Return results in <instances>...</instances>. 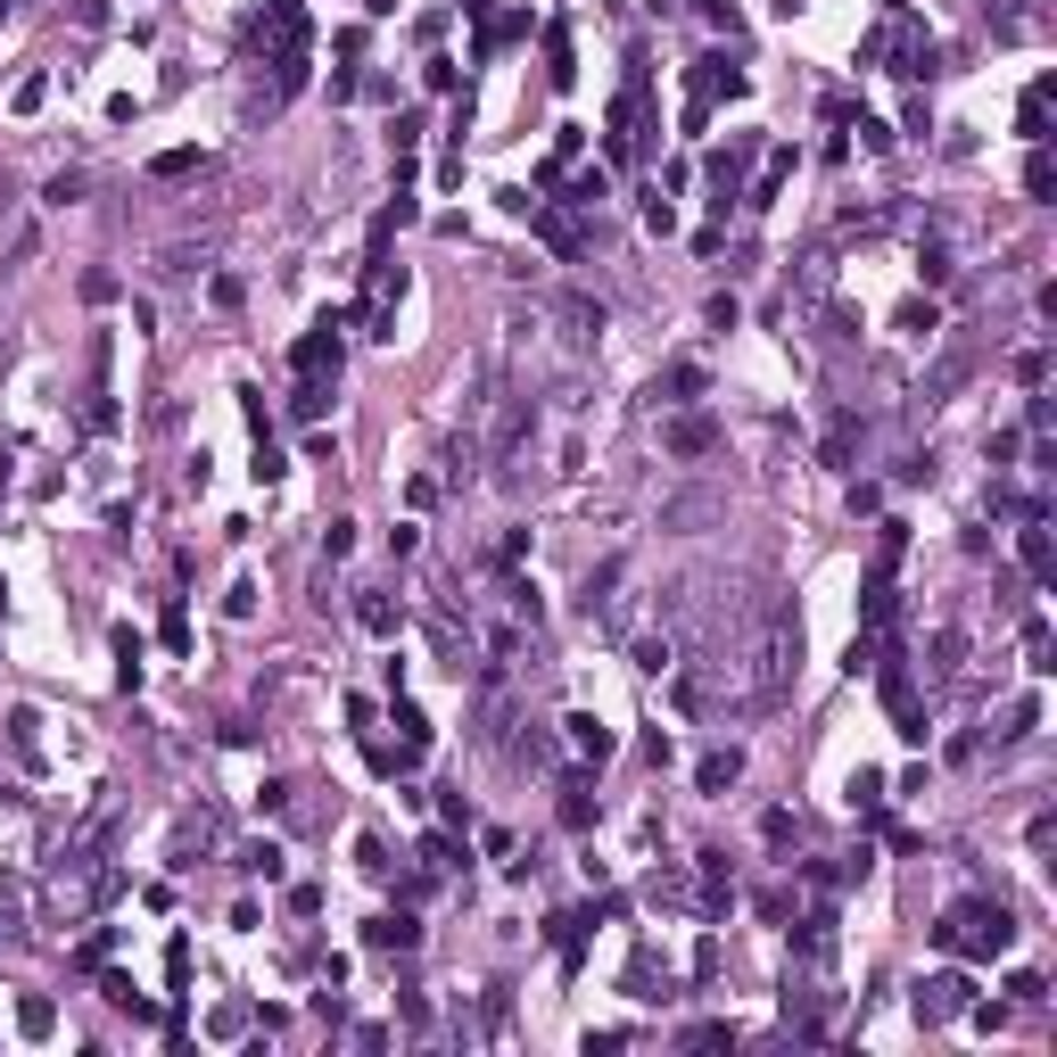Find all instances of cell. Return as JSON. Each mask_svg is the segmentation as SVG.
Returning <instances> with one entry per match:
<instances>
[{"label": "cell", "mask_w": 1057, "mask_h": 1057, "mask_svg": "<svg viewBox=\"0 0 1057 1057\" xmlns=\"http://www.w3.org/2000/svg\"><path fill=\"white\" fill-rule=\"evenodd\" d=\"M933 942H942L950 959H1000V950L1017 942V917H1008L1000 901H959V909L933 926Z\"/></svg>", "instance_id": "obj_1"}, {"label": "cell", "mask_w": 1057, "mask_h": 1057, "mask_svg": "<svg viewBox=\"0 0 1057 1057\" xmlns=\"http://www.w3.org/2000/svg\"><path fill=\"white\" fill-rule=\"evenodd\" d=\"M966 975H926L917 984V1024H950V1017H966Z\"/></svg>", "instance_id": "obj_2"}, {"label": "cell", "mask_w": 1057, "mask_h": 1057, "mask_svg": "<svg viewBox=\"0 0 1057 1057\" xmlns=\"http://www.w3.org/2000/svg\"><path fill=\"white\" fill-rule=\"evenodd\" d=\"M290 364H297V380H306V372H339V315H322L315 331L297 339V348H290Z\"/></svg>", "instance_id": "obj_3"}, {"label": "cell", "mask_w": 1057, "mask_h": 1057, "mask_svg": "<svg viewBox=\"0 0 1057 1057\" xmlns=\"http://www.w3.org/2000/svg\"><path fill=\"white\" fill-rule=\"evenodd\" d=\"M620 578H629V562H603V571H587V587H578V612H587V620H603V612H612V587H620Z\"/></svg>", "instance_id": "obj_4"}, {"label": "cell", "mask_w": 1057, "mask_h": 1057, "mask_svg": "<svg viewBox=\"0 0 1057 1057\" xmlns=\"http://www.w3.org/2000/svg\"><path fill=\"white\" fill-rule=\"evenodd\" d=\"M562 727H571V743H578V761H612V727L595 719V710H571V719H562Z\"/></svg>", "instance_id": "obj_5"}, {"label": "cell", "mask_w": 1057, "mask_h": 1057, "mask_svg": "<svg viewBox=\"0 0 1057 1057\" xmlns=\"http://www.w3.org/2000/svg\"><path fill=\"white\" fill-rule=\"evenodd\" d=\"M1049 92H1057L1049 74H1041L1033 92H1024V108H1017V132H1024V141H1049Z\"/></svg>", "instance_id": "obj_6"}, {"label": "cell", "mask_w": 1057, "mask_h": 1057, "mask_svg": "<svg viewBox=\"0 0 1057 1057\" xmlns=\"http://www.w3.org/2000/svg\"><path fill=\"white\" fill-rule=\"evenodd\" d=\"M736 777H743V752H736V743H727V752H703V768H694V785H703V794H727Z\"/></svg>", "instance_id": "obj_7"}, {"label": "cell", "mask_w": 1057, "mask_h": 1057, "mask_svg": "<svg viewBox=\"0 0 1057 1057\" xmlns=\"http://www.w3.org/2000/svg\"><path fill=\"white\" fill-rule=\"evenodd\" d=\"M364 942L372 950H413V942H422V926H413V917H372Z\"/></svg>", "instance_id": "obj_8"}, {"label": "cell", "mask_w": 1057, "mask_h": 1057, "mask_svg": "<svg viewBox=\"0 0 1057 1057\" xmlns=\"http://www.w3.org/2000/svg\"><path fill=\"white\" fill-rule=\"evenodd\" d=\"M116 686H141V629H116Z\"/></svg>", "instance_id": "obj_9"}, {"label": "cell", "mask_w": 1057, "mask_h": 1057, "mask_svg": "<svg viewBox=\"0 0 1057 1057\" xmlns=\"http://www.w3.org/2000/svg\"><path fill=\"white\" fill-rule=\"evenodd\" d=\"M17 1033H25V1041H50V1033H58V1008H50V1000H17Z\"/></svg>", "instance_id": "obj_10"}, {"label": "cell", "mask_w": 1057, "mask_h": 1057, "mask_svg": "<svg viewBox=\"0 0 1057 1057\" xmlns=\"http://www.w3.org/2000/svg\"><path fill=\"white\" fill-rule=\"evenodd\" d=\"M355 620H364L372 636H397V603L389 595H355Z\"/></svg>", "instance_id": "obj_11"}, {"label": "cell", "mask_w": 1057, "mask_h": 1057, "mask_svg": "<svg viewBox=\"0 0 1057 1057\" xmlns=\"http://www.w3.org/2000/svg\"><path fill=\"white\" fill-rule=\"evenodd\" d=\"M710 438H719L710 422H669V446H678V455H710Z\"/></svg>", "instance_id": "obj_12"}, {"label": "cell", "mask_w": 1057, "mask_h": 1057, "mask_svg": "<svg viewBox=\"0 0 1057 1057\" xmlns=\"http://www.w3.org/2000/svg\"><path fill=\"white\" fill-rule=\"evenodd\" d=\"M34 710H9V743H17V761H42V736H34Z\"/></svg>", "instance_id": "obj_13"}, {"label": "cell", "mask_w": 1057, "mask_h": 1057, "mask_svg": "<svg viewBox=\"0 0 1057 1057\" xmlns=\"http://www.w3.org/2000/svg\"><path fill=\"white\" fill-rule=\"evenodd\" d=\"M1024 571L1049 578V529H1041V520H1024Z\"/></svg>", "instance_id": "obj_14"}, {"label": "cell", "mask_w": 1057, "mask_h": 1057, "mask_svg": "<svg viewBox=\"0 0 1057 1057\" xmlns=\"http://www.w3.org/2000/svg\"><path fill=\"white\" fill-rule=\"evenodd\" d=\"M545 74H554V83H571V34H562V25H554V34H545Z\"/></svg>", "instance_id": "obj_15"}, {"label": "cell", "mask_w": 1057, "mask_h": 1057, "mask_svg": "<svg viewBox=\"0 0 1057 1057\" xmlns=\"http://www.w3.org/2000/svg\"><path fill=\"white\" fill-rule=\"evenodd\" d=\"M852 810H884V777H876V768H859V777H852Z\"/></svg>", "instance_id": "obj_16"}, {"label": "cell", "mask_w": 1057, "mask_h": 1057, "mask_svg": "<svg viewBox=\"0 0 1057 1057\" xmlns=\"http://www.w3.org/2000/svg\"><path fill=\"white\" fill-rule=\"evenodd\" d=\"M240 868H248V876H265V884H273V876H281V843H248V852H240Z\"/></svg>", "instance_id": "obj_17"}, {"label": "cell", "mask_w": 1057, "mask_h": 1057, "mask_svg": "<svg viewBox=\"0 0 1057 1057\" xmlns=\"http://www.w3.org/2000/svg\"><path fill=\"white\" fill-rule=\"evenodd\" d=\"M42 99H50V74H25V83H17V116H34Z\"/></svg>", "instance_id": "obj_18"}, {"label": "cell", "mask_w": 1057, "mask_h": 1057, "mask_svg": "<svg viewBox=\"0 0 1057 1057\" xmlns=\"http://www.w3.org/2000/svg\"><path fill=\"white\" fill-rule=\"evenodd\" d=\"M166 645L190 653V612H183V603H166Z\"/></svg>", "instance_id": "obj_19"}, {"label": "cell", "mask_w": 1057, "mask_h": 1057, "mask_svg": "<svg viewBox=\"0 0 1057 1057\" xmlns=\"http://www.w3.org/2000/svg\"><path fill=\"white\" fill-rule=\"evenodd\" d=\"M190 166H199V149H166V157H157L149 174H166V183H174V174H190Z\"/></svg>", "instance_id": "obj_20"}, {"label": "cell", "mask_w": 1057, "mask_h": 1057, "mask_svg": "<svg viewBox=\"0 0 1057 1057\" xmlns=\"http://www.w3.org/2000/svg\"><path fill=\"white\" fill-rule=\"evenodd\" d=\"M1049 183H1057V174H1049V157L1033 149V166H1024V190H1033V199H1049Z\"/></svg>", "instance_id": "obj_21"}, {"label": "cell", "mask_w": 1057, "mask_h": 1057, "mask_svg": "<svg viewBox=\"0 0 1057 1057\" xmlns=\"http://www.w3.org/2000/svg\"><path fill=\"white\" fill-rule=\"evenodd\" d=\"M42 199H50V207H74V199H83V174H58V183L42 190Z\"/></svg>", "instance_id": "obj_22"}, {"label": "cell", "mask_w": 1057, "mask_h": 1057, "mask_svg": "<svg viewBox=\"0 0 1057 1057\" xmlns=\"http://www.w3.org/2000/svg\"><path fill=\"white\" fill-rule=\"evenodd\" d=\"M1033 719H1041V710H1033V703H1017V710H1008V727H1000V736H1008V743H1024V736H1033Z\"/></svg>", "instance_id": "obj_23"}, {"label": "cell", "mask_w": 1057, "mask_h": 1057, "mask_svg": "<svg viewBox=\"0 0 1057 1057\" xmlns=\"http://www.w3.org/2000/svg\"><path fill=\"white\" fill-rule=\"evenodd\" d=\"M603 190H612V183H603V174H578V183H571V207H595V199H603Z\"/></svg>", "instance_id": "obj_24"}, {"label": "cell", "mask_w": 1057, "mask_h": 1057, "mask_svg": "<svg viewBox=\"0 0 1057 1057\" xmlns=\"http://www.w3.org/2000/svg\"><path fill=\"white\" fill-rule=\"evenodd\" d=\"M9 463H17V455H9V446H0V488H9Z\"/></svg>", "instance_id": "obj_25"}, {"label": "cell", "mask_w": 1057, "mask_h": 1057, "mask_svg": "<svg viewBox=\"0 0 1057 1057\" xmlns=\"http://www.w3.org/2000/svg\"><path fill=\"white\" fill-rule=\"evenodd\" d=\"M0 595H9V587H0Z\"/></svg>", "instance_id": "obj_26"}]
</instances>
